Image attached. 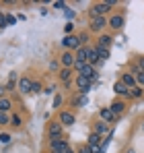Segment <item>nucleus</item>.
<instances>
[{"mask_svg":"<svg viewBox=\"0 0 144 153\" xmlns=\"http://www.w3.org/2000/svg\"><path fill=\"white\" fill-rule=\"evenodd\" d=\"M54 8H64V10H66V4H64V2H60V0H58V2H54Z\"/></svg>","mask_w":144,"mask_h":153,"instance_id":"nucleus-35","label":"nucleus"},{"mask_svg":"<svg viewBox=\"0 0 144 153\" xmlns=\"http://www.w3.org/2000/svg\"><path fill=\"white\" fill-rule=\"evenodd\" d=\"M130 95H132V97H142V95H144V89L140 87V85H136V87H132V89H130Z\"/></svg>","mask_w":144,"mask_h":153,"instance_id":"nucleus-23","label":"nucleus"},{"mask_svg":"<svg viewBox=\"0 0 144 153\" xmlns=\"http://www.w3.org/2000/svg\"><path fill=\"white\" fill-rule=\"evenodd\" d=\"M93 132L99 134V137H103L105 132H109V124H105L103 120H99V122H95V126H93Z\"/></svg>","mask_w":144,"mask_h":153,"instance_id":"nucleus-16","label":"nucleus"},{"mask_svg":"<svg viewBox=\"0 0 144 153\" xmlns=\"http://www.w3.org/2000/svg\"><path fill=\"white\" fill-rule=\"evenodd\" d=\"M138 68L144 73V58H138Z\"/></svg>","mask_w":144,"mask_h":153,"instance_id":"nucleus-39","label":"nucleus"},{"mask_svg":"<svg viewBox=\"0 0 144 153\" xmlns=\"http://www.w3.org/2000/svg\"><path fill=\"white\" fill-rule=\"evenodd\" d=\"M31 85H33V81L29 76H21L19 83H17V87H19L21 93H31Z\"/></svg>","mask_w":144,"mask_h":153,"instance_id":"nucleus-6","label":"nucleus"},{"mask_svg":"<svg viewBox=\"0 0 144 153\" xmlns=\"http://www.w3.org/2000/svg\"><path fill=\"white\" fill-rule=\"evenodd\" d=\"M68 149H70V145H68L66 139H51V143H49V151L51 153H66Z\"/></svg>","mask_w":144,"mask_h":153,"instance_id":"nucleus-1","label":"nucleus"},{"mask_svg":"<svg viewBox=\"0 0 144 153\" xmlns=\"http://www.w3.org/2000/svg\"><path fill=\"white\" fill-rule=\"evenodd\" d=\"M91 66H101L103 62L99 60V54H97V48H89V60H87Z\"/></svg>","mask_w":144,"mask_h":153,"instance_id":"nucleus-13","label":"nucleus"},{"mask_svg":"<svg viewBox=\"0 0 144 153\" xmlns=\"http://www.w3.org/2000/svg\"><path fill=\"white\" fill-rule=\"evenodd\" d=\"M60 103H62V95H56V97H54V103H51V105H54V108H58Z\"/></svg>","mask_w":144,"mask_h":153,"instance_id":"nucleus-34","label":"nucleus"},{"mask_svg":"<svg viewBox=\"0 0 144 153\" xmlns=\"http://www.w3.org/2000/svg\"><path fill=\"white\" fill-rule=\"evenodd\" d=\"M113 93H118V95H123V97H126V95H130V89H128L121 81H118V83L113 85Z\"/></svg>","mask_w":144,"mask_h":153,"instance_id":"nucleus-20","label":"nucleus"},{"mask_svg":"<svg viewBox=\"0 0 144 153\" xmlns=\"http://www.w3.org/2000/svg\"><path fill=\"white\" fill-rule=\"evenodd\" d=\"M72 29H74V25H72V21H68V23L64 25V31H66V35H70V33H72Z\"/></svg>","mask_w":144,"mask_h":153,"instance_id":"nucleus-30","label":"nucleus"},{"mask_svg":"<svg viewBox=\"0 0 144 153\" xmlns=\"http://www.w3.org/2000/svg\"><path fill=\"white\" fill-rule=\"evenodd\" d=\"M132 75L136 76V83H138L140 87H144V73H142V71H140V68H134V73H132Z\"/></svg>","mask_w":144,"mask_h":153,"instance_id":"nucleus-22","label":"nucleus"},{"mask_svg":"<svg viewBox=\"0 0 144 153\" xmlns=\"http://www.w3.org/2000/svg\"><path fill=\"white\" fill-rule=\"evenodd\" d=\"M0 143L8 145V143H10V134H6V132H4V134H0Z\"/></svg>","mask_w":144,"mask_h":153,"instance_id":"nucleus-29","label":"nucleus"},{"mask_svg":"<svg viewBox=\"0 0 144 153\" xmlns=\"http://www.w3.org/2000/svg\"><path fill=\"white\" fill-rule=\"evenodd\" d=\"M74 58H76V62H87L89 60V46H80L74 52Z\"/></svg>","mask_w":144,"mask_h":153,"instance_id":"nucleus-9","label":"nucleus"},{"mask_svg":"<svg viewBox=\"0 0 144 153\" xmlns=\"http://www.w3.org/2000/svg\"><path fill=\"white\" fill-rule=\"evenodd\" d=\"M76 87H78V93L89 95V91H91V87H93V81L87 79V76H82V75H78L76 76Z\"/></svg>","mask_w":144,"mask_h":153,"instance_id":"nucleus-2","label":"nucleus"},{"mask_svg":"<svg viewBox=\"0 0 144 153\" xmlns=\"http://www.w3.org/2000/svg\"><path fill=\"white\" fill-rule=\"evenodd\" d=\"M109 110L113 112V116H115V118H120L121 114L126 112V103H123V102H113L111 105H109Z\"/></svg>","mask_w":144,"mask_h":153,"instance_id":"nucleus-12","label":"nucleus"},{"mask_svg":"<svg viewBox=\"0 0 144 153\" xmlns=\"http://www.w3.org/2000/svg\"><path fill=\"white\" fill-rule=\"evenodd\" d=\"M89 153H101L99 145H89Z\"/></svg>","mask_w":144,"mask_h":153,"instance_id":"nucleus-33","label":"nucleus"},{"mask_svg":"<svg viewBox=\"0 0 144 153\" xmlns=\"http://www.w3.org/2000/svg\"><path fill=\"white\" fill-rule=\"evenodd\" d=\"M107 25L111 27V29H121V27H123V17H121V15H115V17H111V19L107 21Z\"/></svg>","mask_w":144,"mask_h":153,"instance_id":"nucleus-19","label":"nucleus"},{"mask_svg":"<svg viewBox=\"0 0 144 153\" xmlns=\"http://www.w3.org/2000/svg\"><path fill=\"white\" fill-rule=\"evenodd\" d=\"M107 25V19L105 17H93L91 19V31H103Z\"/></svg>","mask_w":144,"mask_h":153,"instance_id":"nucleus-5","label":"nucleus"},{"mask_svg":"<svg viewBox=\"0 0 144 153\" xmlns=\"http://www.w3.org/2000/svg\"><path fill=\"white\" fill-rule=\"evenodd\" d=\"M87 145H101V137L95 134V132H91V134H89V143H87Z\"/></svg>","mask_w":144,"mask_h":153,"instance_id":"nucleus-24","label":"nucleus"},{"mask_svg":"<svg viewBox=\"0 0 144 153\" xmlns=\"http://www.w3.org/2000/svg\"><path fill=\"white\" fill-rule=\"evenodd\" d=\"M60 60H62V64H64V68H72V66H74V62H76V58L72 56V52H64Z\"/></svg>","mask_w":144,"mask_h":153,"instance_id":"nucleus-14","label":"nucleus"},{"mask_svg":"<svg viewBox=\"0 0 144 153\" xmlns=\"http://www.w3.org/2000/svg\"><path fill=\"white\" fill-rule=\"evenodd\" d=\"M10 108H12V102H10L8 97H0V112H6V114H8Z\"/></svg>","mask_w":144,"mask_h":153,"instance_id":"nucleus-21","label":"nucleus"},{"mask_svg":"<svg viewBox=\"0 0 144 153\" xmlns=\"http://www.w3.org/2000/svg\"><path fill=\"white\" fill-rule=\"evenodd\" d=\"M99 116H101V120H103L105 124H109V122H115V120H118V118L113 116V112H111L109 108H103V110L99 112Z\"/></svg>","mask_w":144,"mask_h":153,"instance_id":"nucleus-11","label":"nucleus"},{"mask_svg":"<svg viewBox=\"0 0 144 153\" xmlns=\"http://www.w3.org/2000/svg\"><path fill=\"white\" fill-rule=\"evenodd\" d=\"M78 75H82V76H87V79H91V81H95L97 76H99V73L95 71V66H91V64L87 62V64L82 66V71H80Z\"/></svg>","mask_w":144,"mask_h":153,"instance_id":"nucleus-7","label":"nucleus"},{"mask_svg":"<svg viewBox=\"0 0 144 153\" xmlns=\"http://www.w3.org/2000/svg\"><path fill=\"white\" fill-rule=\"evenodd\" d=\"M2 93H4V87H2V85H0V95H2Z\"/></svg>","mask_w":144,"mask_h":153,"instance_id":"nucleus-43","label":"nucleus"},{"mask_svg":"<svg viewBox=\"0 0 144 153\" xmlns=\"http://www.w3.org/2000/svg\"><path fill=\"white\" fill-rule=\"evenodd\" d=\"M10 122H12V126H21V118H19V116H12Z\"/></svg>","mask_w":144,"mask_h":153,"instance_id":"nucleus-32","label":"nucleus"},{"mask_svg":"<svg viewBox=\"0 0 144 153\" xmlns=\"http://www.w3.org/2000/svg\"><path fill=\"white\" fill-rule=\"evenodd\" d=\"M97 48V46H95ZM97 54H99V60L101 62H105L107 58H109V50H103V48H97Z\"/></svg>","mask_w":144,"mask_h":153,"instance_id":"nucleus-25","label":"nucleus"},{"mask_svg":"<svg viewBox=\"0 0 144 153\" xmlns=\"http://www.w3.org/2000/svg\"><path fill=\"white\" fill-rule=\"evenodd\" d=\"M8 122H10L8 114H6V112H0V124H8Z\"/></svg>","mask_w":144,"mask_h":153,"instance_id":"nucleus-27","label":"nucleus"},{"mask_svg":"<svg viewBox=\"0 0 144 153\" xmlns=\"http://www.w3.org/2000/svg\"><path fill=\"white\" fill-rule=\"evenodd\" d=\"M0 27H6V17L4 15H0Z\"/></svg>","mask_w":144,"mask_h":153,"instance_id":"nucleus-40","label":"nucleus"},{"mask_svg":"<svg viewBox=\"0 0 144 153\" xmlns=\"http://www.w3.org/2000/svg\"><path fill=\"white\" fill-rule=\"evenodd\" d=\"M84 64H87V62H74V68H76V71H78V73H80V71H82V66H84Z\"/></svg>","mask_w":144,"mask_h":153,"instance_id":"nucleus-37","label":"nucleus"},{"mask_svg":"<svg viewBox=\"0 0 144 153\" xmlns=\"http://www.w3.org/2000/svg\"><path fill=\"white\" fill-rule=\"evenodd\" d=\"M15 21H17V17H12V15L6 17V23H8V25H15Z\"/></svg>","mask_w":144,"mask_h":153,"instance_id":"nucleus-36","label":"nucleus"},{"mask_svg":"<svg viewBox=\"0 0 144 153\" xmlns=\"http://www.w3.org/2000/svg\"><path fill=\"white\" fill-rule=\"evenodd\" d=\"M78 153H89V145H82V147L78 149Z\"/></svg>","mask_w":144,"mask_h":153,"instance_id":"nucleus-41","label":"nucleus"},{"mask_svg":"<svg viewBox=\"0 0 144 153\" xmlns=\"http://www.w3.org/2000/svg\"><path fill=\"white\" fill-rule=\"evenodd\" d=\"M109 10L107 2H97L95 6L91 8V17H105V13Z\"/></svg>","mask_w":144,"mask_h":153,"instance_id":"nucleus-4","label":"nucleus"},{"mask_svg":"<svg viewBox=\"0 0 144 153\" xmlns=\"http://www.w3.org/2000/svg\"><path fill=\"white\" fill-rule=\"evenodd\" d=\"M87 103H89V95L78 93V95H74V97H72V105H76V108H84Z\"/></svg>","mask_w":144,"mask_h":153,"instance_id":"nucleus-18","label":"nucleus"},{"mask_svg":"<svg viewBox=\"0 0 144 153\" xmlns=\"http://www.w3.org/2000/svg\"><path fill=\"white\" fill-rule=\"evenodd\" d=\"M62 46L64 48H68V50H78L80 48V42H78V35H66L64 39H62Z\"/></svg>","mask_w":144,"mask_h":153,"instance_id":"nucleus-3","label":"nucleus"},{"mask_svg":"<svg viewBox=\"0 0 144 153\" xmlns=\"http://www.w3.org/2000/svg\"><path fill=\"white\" fill-rule=\"evenodd\" d=\"M70 75H72V71H70V68H64V71L60 73V79H62V81H64V83L68 85V81H70Z\"/></svg>","mask_w":144,"mask_h":153,"instance_id":"nucleus-26","label":"nucleus"},{"mask_svg":"<svg viewBox=\"0 0 144 153\" xmlns=\"http://www.w3.org/2000/svg\"><path fill=\"white\" fill-rule=\"evenodd\" d=\"M39 91H41V85L39 83H33L31 85V93H39Z\"/></svg>","mask_w":144,"mask_h":153,"instance_id":"nucleus-31","label":"nucleus"},{"mask_svg":"<svg viewBox=\"0 0 144 153\" xmlns=\"http://www.w3.org/2000/svg\"><path fill=\"white\" fill-rule=\"evenodd\" d=\"M121 83L128 87V89H132V87H136L138 83H136V76L132 75V73H123V76H121Z\"/></svg>","mask_w":144,"mask_h":153,"instance_id":"nucleus-15","label":"nucleus"},{"mask_svg":"<svg viewBox=\"0 0 144 153\" xmlns=\"http://www.w3.org/2000/svg\"><path fill=\"white\" fill-rule=\"evenodd\" d=\"M126 153H136V149H128V151H126Z\"/></svg>","mask_w":144,"mask_h":153,"instance_id":"nucleus-42","label":"nucleus"},{"mask_svg":"<svg viewBox=\"0 0 144 153\" xmlns=\"http://www.w3.org/2000/svg\"><path fill=\"white\" fill-rule=\"evenodd\" d=\"M64 13H66V17H68V19H74V10H70V8H66Z\"/></svg>","mask_w":144,"mask_h":153,"instance_id":"nucleus-38","label":"nucleus"},{"mask_svg":"<svg viewBox=\"0 0 144 153\" xmlns=\"http://www.w3.org/2000/svg\"><path fill=\"white\" fill-rule=\"evenodd\" d=\"M87 39H89V35H87V33H80V35H78V42H80V46H84V44H89Z\"/></svg>","mask_w":144,"mask_h":153,"instance_id":"nucleus-28","label":"nucleus"},{"mask_svg":"<svg viewBox=\"0 0 144 153\" xmlns=\"http://www.w3.org/2000/svg\"><path fill=\"white\" fill-rule=\"evenodd\" d=\"M48 134L51 139H60V137H62V124H60V122H51L49 128H48Z\"/></svg>","mask_w":144,"mask_h":153,"instance_id":"nucleus-10","label":"nucleus"},{"mask_svg":"<svg viewBox=\"0 0 144 153\" xmlns=\"http://www.w3.org/2000/svg\"><path fill=\"white\" fill-rule=\"evenodd\" d=\"M113 44V37L111 35H101L99 42H97V48H103V50H109V46Z\"/></svg>","mask_w":144,"mask_h":153,"instance_id":"nucleus-17","label":"nucleus"},{"mask_svg":"<svg viewBox=\"0 0 144 153\" xmlns=\"http://www.w3.org/2000/svg\"><path fill=\"white\" fill-rule=\"evenodd\" d=\"M74 122H76V118H74V114H72V112L66 110V112H62V114H60V124H62V126H72Z\"/></svg>","mask_w":144,"mask_h":153,"instance_id":"nucleus-8","label":"nucleus"}]
</instances>
